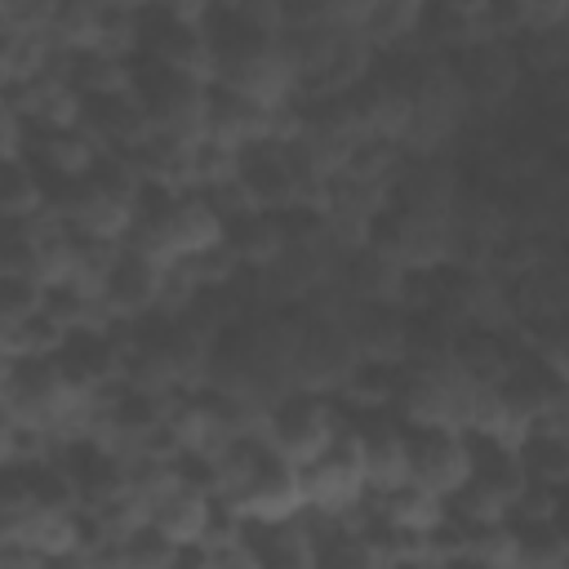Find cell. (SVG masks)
Segmentation results:
<instances>
[{
  "label": "cell",
  "instance_id": "obj_1",
  "mask_svg": "<svg viewBox=\"0 0 569 569\" xmlns=\"http://www.w3.org/2000/svg\"><path fill=\"white\" fill-rule=\"evenodd\" d=\"M262 431L271 436V445L293 462H311L342 427H338V405L333 391H307V387H289L280 391L267 409H262Z\"/></svg>",
  "mask_w": 569,
  "mask_h": 569
},
{
  "label": "cell",
  "instance_id": "obj_2",
  "mask_svg": "<svg viewBox=\"0 0 569 569\" xmlns=\"http://www.w3.org/2000/svg\"><path fill=\"white\" fill-rule=\"evenodd\" d=\"M298 493L307 511L351 516L365 502V458L351 431H338L311 462L298 467Z\"/></svg>",
  "mask_w": 569,
  "mask_h": 569
},
{
  "label": "cell",
  "instance_id": "obj_3",
  "mask_svg": "<svg viewBox=\"0 0 569 569\" xmlns=\"http://www.w3.org/2000/svg\"><path fill=\"white\" fill-rule=\"evenodd\" d=\"M405 453H409V480H418L436 498L453 493L471 467L467 431L440 422H405Z\"/></svg>",
  "mask_w": 569,
  "mask_h": 569
},
{
  "label": "cell",
  "instance_id": "obj_4",
  "mask_svg": "<svg viewBox=\"0 0 569 569\" xmlns=\"http://www.w3.org/2000/svg\"><path fill=\"white\" fill-rule=\"evenodd\" d=\"M142 511H147V525L160 529L169 542H204L213 520V493L191 489L173 476L169 485L142 498Z\"/></svg>",
  "mask_w": 569,
  "mask_h": 569
},
{
  "label": "cell",
  "instance_id": "obj_5",
  "mask_svg": "<svg viewBox=\"0 0 569 569\" xmlns=\"http://www.w3.org/2000/svg\"><path fill=\"white\" fill-rule=\"evenodd\" d=\"M347 333L360 360H405V307L400 302H356L347 311Z\"/></svg>",
  "mask_w": 569,
  "mask_h": 569
},
{
  "label": "cell",
  "instance_id": "obj_6",
  "mask_svg": "<svg viewBox=\"0 0 569 569\" xmlns=\"http://www.w3.org/2000/svg\"><path fill=\"white\" fill-rule=\"evenodd\" d=\"M516 449H520V462H525V476L538 480V485H565L569 480V431H556V427H525L516 436Z\"/></svg>",
  "mask_w": 569,
  "mask_h": 569
},
{
  "label": "cell",
  "instance_id": "obj_7",
  "mask_svg": "<svg viewBox=\"0 0 569 569\" xmlns=\"http://www.w3.org/2000/svg\"><path fill=\"white\" fill-rule=\"evenodd\" d=\"M49 196H44V178L27 156H4L0 169V213L4 218H31L44 213Z\"/></svg>",
  "mask_w": 569,
  "mask_h": 569
},
{
  "label": "cell",
  "instance_id": "obj_8",
  "mask_svg": "<svg viewBox=\"0 0 569 569\" xmlns=\"http://www.w3.org/2000/svg\"><path fill=\"white\" fill-rule=\"evenodd\" d=\"M507 529L516 542V565H560L565 560V538L556 533L551 516H516L507 511Z\"/></svg>",
  "mask_w": 569,
  "mask_h": 569
},
{
  "label": "cell",
  "instance_id": "obj_9",
  "mask_svg": "<svg viewBox=\"0 0 569 569\" xmlns=\"http://www.w3.org/2000/svg\"><path fill=\"white\" fill-rule=\"evenodd\" d=\"M44 302V284L36 276H0V325L27 320L31 311H40Z\"/></svg>",
  "mask_w": 569,
  "mask_h": 569
},
{
  "label": "cell",
  "instance_id": "obj_10",
  "mask_svg": "<svg viewBox=\"0 0 569 569\" xmlns=\"http://www.w3.org/2000/svg\"><path fill=\"white\" fill-rule=\"evenodd\" d=\"M169 569H213V547L209 542H178Z\"/></svg>",
  "mask_w": 569,
  "mask_h": 569
},
{
  "label": "cell",
  "instance_id": "obj_11",
  "mask_svg": "<svg viewBox=\"0 0 569 569\" xmlns=\"http://www.w3.org/2000/svg\"><path fill=\"white\" fill-rule=\"evenodd\" d=\"M0 569H44V556L22 542H0Z\"/></svg>",
  "mask_w": 569,
  "mask_h": 569
},
{
  "label": "cell",
  "instance_id": "obj_12",
  "mask_svg": "<svg viewBox=\"0 0 569 569\" xmlns=\"http://www.w3.org/2000/svg\"><path fill=\"white\" fill-rule=\"evenodd\" d=\"M44 569H93L89 551L76 547V551H58V556H44Z\"/></svg>",
  "mask_w": 569,
  "mask_h": 569
},
{
  "label": "cell",
  "instance_id": "obj_13",
  "mask_svg": "<svg viewBox=\"0 0 569 569\" xmlns=\"http://www.w3.org/2000/svg\"><path fill=\"white\" fill-rule=\"evenodd\" d=\"M449 565L453 569H511V565H498V560L476 556V551H458V556H449Z\"/></svg>",
  "mask_w": 569,
  "mask_h": 569
},
{
  "label": "cell",
  "instance_id": "obj_14",
  "mask_svg": "<svg viewBox=\"0 0 569 569\" xmlns=\"http://www.w3.org/2000/svg\"><path fill=\"white\" fill-rule=\"evenodd\" d=\"M396 569H453L445 556H431V551H418L409 560H396Z\"/></svg>",
  "mask_w": 569,
  "mask_h": 569
},
{
  "label": "cell",
  "instance_id": "obj_15",
  "mask_svg": "<svg viewBox=\"0 0 569 569\" xmlns=\"http://www.w3.org/2000/svg\"><path fill=\"white\" fill-rule=\"evenodd\" d=\"M511 569H560V565H511Z\"/></svg>",
  "mask_w": 569,
  "mask_h": 569
}]
</instances>
